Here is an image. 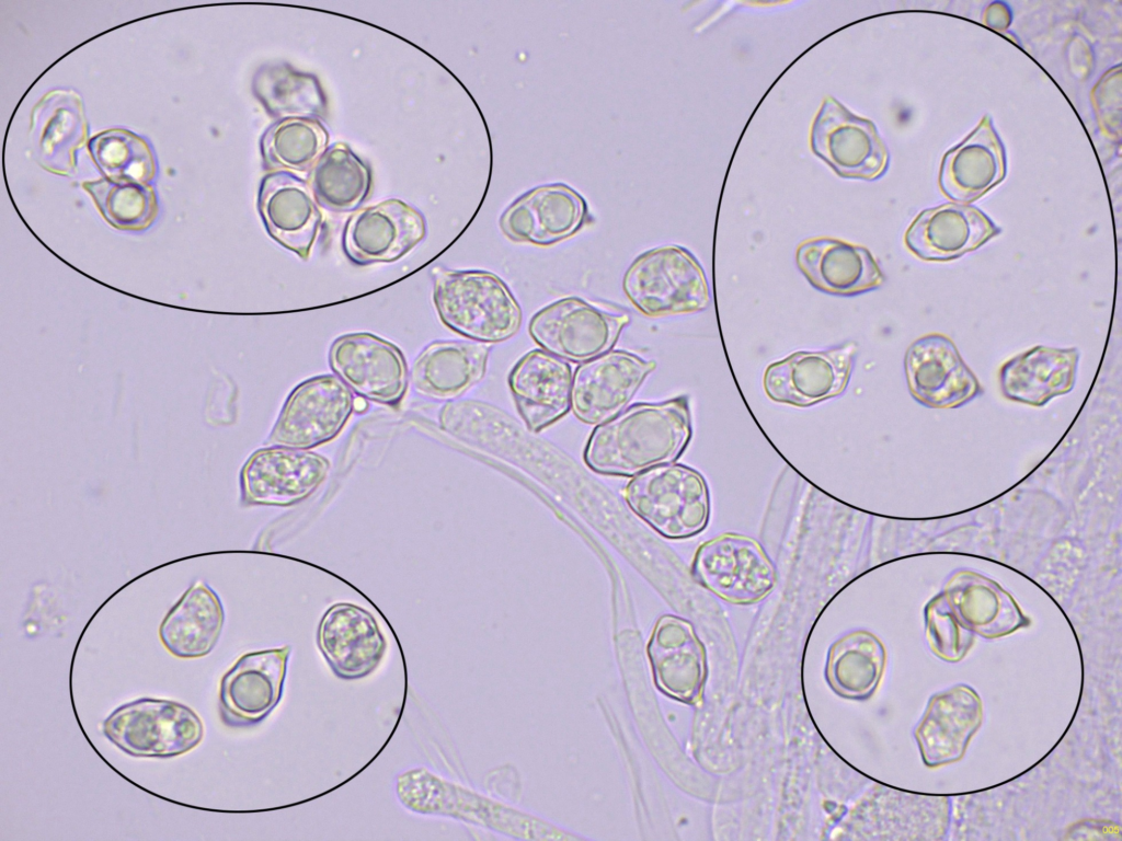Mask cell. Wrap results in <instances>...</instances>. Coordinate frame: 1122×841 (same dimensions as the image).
<instances>
[{"label": "cell", "instance_id": "cell-36", "mask_svg": "<svg viewBox=\"0 0 1122 841\" xmlns=\"http://www.w3.org/2000/svg\"><path fill=\"white\" fill-rule=\"evenodd\" d=\"M104 218L117 229L140 230L151 224L158 212L150 185L116 183L105 177L82 184Z\"/></svg>", "mask_w": 1122, "mask_h": 841}, {"label": "cell", "instance_id": "cell-23", "mask_svg": "<svg viewBox=\"0 0 1122 841\" xmlns=\"http://www.w3.org/2000/svg\"><path fill=\"white\" fill-rule=\"evenodd\" d=\"M795 263L818 291L851 297L879 288L884 276L871 252L861 245L834 238L802 241Z\"/></svg>", "mask_w": 1122, "mask_h": 841}, {"label": "cell", "instance_id": "cell-4", "mask_svg": "<svg viewBox=\"0 0 1122 841\" xmlns=\"http://www.w3.org/2000/svg\"><path fill=\"white\" fill-rule=\"evenodd\" d=\"M622 289L634 308L650 318L696 313L710 303L703 268L679 245L639 255L623 275Z\"/></svg>", "mask_w": 1122, "mask_h": 841}, {"label": "cell", "instance_id": "cell-28", "mask_svg": "<svg viewBox=\"0 0 1122 841\" xmlns=\"http://www.w3.org/2000/svg\"><path fill=\"white\" fill-rule=\"evenodd\" d=\"M1078 359L1079 352L1075 347L1034 346L1001 365V393L1014 402L1043 406L1073 390Z\"/></svg>", "mask_w": 1122, "mask_h": 841}, {"label": "cell", "instance_id": "cell-31", "mask_svg": "<svg viewBox=\"0 0 1122 841\" xmlns=\"http://www.w3.org/2000/svg\"><path fill=\"white\" fill-rule=\"evenodd\" d=\"M886 663L882 642L866 630L852 631L831 646L826 680L840 696L862 701L879 687Z\"/></svg>", "mask_w": 1122, "mask_h": 841}, {"label": "cell", "instance_id": "cell-11", "mask_svg": "<svg viewBox=\"0 0 1122 841\" xmlns=\"http://www.w3.org/2000/svg\"><path fill=\"white\" fill-rule=\"evenodd\" d=\"M329 361L350 390L369 401L398 405L408 388V366L392 343L366 332L337 337L330 347Z\"/></svg>", "mask_w": 1122, "mask_h": 841}, {"label": "cell", "instance_id": "cell-19", "mask_svg": "<svg viewBox=\"0 0 1122 841\" xmlns=\"http://www.w3.org/2000/svg\"><path fill=\"white\" fill-rule=\"evenodd\" d=\"M584 198L565 184L535 187L515 199L500 218L512 241L548 246L575 234L585 222Z\"/></svg>", "mask_w": 1122, "mask_h": 841}, {"label": "cell", "instance_id": "cell-37", "mask_svg": "<svg viewBox=\"0 0 1122 841\" xmlns=\"http://www.w3.org/2000/svg\"><path fill=\"white\" fill-rule=\"evenodd\" d=\"M924 617L930 650L944 661H961L974 645L975 634L958 620L942 592L927 602Z\"/></svg>", "mask_w": 1122, "mask_h": 841}, {"label": "cell", "instance_id": "cell-13", "mask_svg": "<svg viewBox=\"0 0 1122 841\" xmlns=\"http://www.w3.org/2000/svg\"><path fill=\"white\" fill-rule=\"evenodd\" d=\"M291 646L284 645L242 655L222 676L219 713L228 727H249L262 722L279 703Z\"/></svg>", "mask_w": 1122, "mask_h": 841}, {"label": "cell", "instance_id": "cell-10", "mask_svg": "<svg viewBox=\"0 0 1122 841\" xmlns=\"http://www.w3.org/2000/svg\"><path fill=\"white\" fill-rule=\"evenodd\" d=\"M810 145L840 177L874 181L889 165V152L874 124L827 96L813 120Z\"/></svg>", "mask_w": 1122, "mask_h": 841}, {"label": "cell", "instance_id": "cell-16", "mask_svg": "<svg viewBox=\"0 0 1122 841\" xmlns=\"http://www.w3.org/2000/svg\"><path fill=\"white\" fill-rule=\"evenodd\" d=\"M424 216L403 200L391 198L354 214L343 231V250L355 264L394 262L426 237Z\"/></svg>", "mask_w": 1122, "mask_h": 841}, {"label": "cell", "instance_id": "cell-26", "mask_svg": "<svg viewBox=\"0 0 1122 841\" xmlns=\"http://www.w3.org/2000/svg\"><path fill=\"white\" fill-rule=\"evenodd\" d=\"M941 592L958 620L984 638L1004 637L1030 624L1007 590L975 571L952 572Z\"/></svg>", "mask_w": 1122, "mask_h": 841}, {"label": "cell", "instance_id": "cell-3", "mask_svg": "<svg viewBox=\"0 0 1122 841\" xmlns=\"http://www.w3.org/2000/svg\"><path fill=\"white\" fill-rule=\"evenodd\" d=\"M623 498L638 517L667 539L694 537L709 521L707 482L685 464H662L634 475L623 489Z\"/></svg>", "mask_w": 1122, "mask_h": 841}, {"label": "cell", "instance_id": "cell-2", "mask_svg": "<svg viewBox=\"0 0 1122 841\" xmlns=\"http://www.w3.org/2000/svg\"><path fill=\"white\" fill-rule=\"evenodd\" d=\"M433 302L447 327L479 343L504 342L522 324L520 307L506 284L485 270L437 268Z\"/></svg>", "mask_w": 1122, "mask_h": 841}, {"label": "cell", "instance_id": "cell-35", "mask_svg": "<svg viewBox=\"0 0 1122 841\" xmlns=\"http://www.w3.org/2000/svg\"><path fill=\"white\" fill-rule=\"evenodd\" d=\"M89 151L105 178L116 183L150 185L157 174L154 154L140 136L121 128L89 140Z\"/></svg>", "mask_w": 1122, "mask_h": 841}, {"label": "cell", "instance_id": "cell-15", "mask_svg": "<svg viewBox=\"0 0 1122 841\" xmlns=\"http://www.w3.org/2000/svg\"><path fill=\"white\" fill-rule=\"evenodd\" d=\"M912 396L931 408H957L982 394L975 375L946 335L931 333L914 341L904 358Z\"/></svg>", "mask_w": 1122, "mask_h": 841}, {"label": "cell", "instance_id": "cell-29", "mask_svg": "<svg viewBox=\"0 0 1122 841\" xmlns=\"http://www.w3.org/2000/svg\"><path fill=\"white\" fill-rule=\"evenodd\" d=\"M489 354L490 346L484 343L433 342L412 365L413 389L427 399L454 400L483 379Z\"/></svg>", "mask_w": 1122, "mask_h": 841}, {"label": "cell", "instance_id": "cell-39", "mask_svg": "<svg viewBox=\"0 0 1122 841\" xmlns=\"http://www.w3.org/2000/svg\"><path fill=\"white\" fill-rule=\"evenodd\" d=\"M1011 21V13L1009 8L1001 2H994L988 5L984 12V22L989 27L1003 31L1006 30Z\"/></svg>", "mask_w": 1122, "mask_h": 841}, {"label": "cell", "instance_id": "cell-20", "mask_svg": "<svg viewBox=\"0 0 1122 841\" xmlns=\"http://www.w3.org/2000/svg\"><path fill=\"white\" fill-rule=\"evenodd\" d=\"M1000 233L981 209L947 203L924 209L908 226L904 243L911 253L927 262H949L972 252Z\"/></svg>", "mask_w": 1122, "mask_h": 841}, {"label": "cell", "instance_id": "cell-21", "mask_svg": "<svg viewBox=\"0 0 1122 841\" xmlns=\"http://www.w3.org/2000/svg\"><path fill=\"white\" fill-rule=\"evenodd\" d=\"M257 208L273 240L302 260L310 256L322 222L310 185L291 172H271L261 182Z\"/></svg>", "mask_w": 1122, "mask_h": 841}, {"label": "cell", "instance_id": "cell-33", "mask_svg": "<svg viewBox=\"0 0 1122 841\" xmlns=\"http://www.w3.org/2000/svg\"><path fill=\"white\" fill-rule=\"evenodd\" d=\"M370 186L369 166L343 142L328 148L311 172L310 187L316 200L334 212L358 208Z\"/></svg>", "mask_w": 1122, "mask_h": 841}, {"label": "cell", "instance_id": "cell-5", "mask_svg": "<svg viewBox=\"0 0 1122 841\" xmlns=\"http://www.w3.org/2000/svg\"><path fill=\"white\" fill-rule=\"evenodd\" d=\"M102 731L129 756L170 758L194 749L203 739L204 726L182 703L141 698L115 708L104 719Z\"/></svg>", "mask_w": 1122, "mask_h": 841}, {"label": "cell", "instance_id": "cell-22", "mask_svg": "<svg viewBox=\"0 0 1122 841\" xmlns=\"http://www.w3.org/2000/svg\"><path fill=\"white\" fill-rule=\"evenodd\" d=\"M648 653L655 683L668 696L687 703L701 701L707 680V655L691 623L661 617L651 635Z\"/></svg>", "mask_w": 1122, "mask_h": 841}, {"label": "cell", "instance_id": "cell-34", "mask_svg": "<svg viewBox=\"0 0 1122 841\" xmlns=\"http://www.w3.org/2000/svg\"><path fill=\"white\" fill-rule=\"evenodd\" d=\"M327 128L314 117L283 118L263 134L264 165L276 171L308 172L328 150Z\"/></svg>", "mask_w": 1122, "mask_h": 841}, {"label": "cell", "instance_id": "cell-25", "mask_svg": "<svg viewBox=\"0 0 1122 841\" xmlns=\"http://www.w3.org/2000/svg\"><path fill=\"white\" fill-rule=\"evenodd\" d=\"M1006 172L1004 145L985 115L965 139L944 153L938 183L953 203L971 204L999 184Z\"/></svg>", "mask_w": 1122, "mask_h": 841}, {"label": "cell", "instance_id": "cell-18", "mask_svg": "<svg viewBox=\"0 0 1122 841\" xmlns=\"http://www.w3.org/2000/svg\"><path fill=\"white\" fill-rule=\"evenodd\" d=\"M983 723V703L970 686L935 693L914 729L921 760L936 769L960 761Z\"/></svg>", "mask_w": 1122, "mask_h": 841}, {"label": "cell", "instance_id": "cell-30", "mask_svg": "<svg viewBox=\"0 0 1122 841\" xmlns=\"http://www.w3.org/2000/svg\"><path fill=\"white\" fill-rule=\"evenodd\" d=\"M225 622L222 602L205 581L196 580L168 611L159 626L165 649L179 658H199L217 644Z\"/></svg>", "mask_w": 1122, "mask_h": 841}, {"label": "cell", "instance_id": "cell-40", "mask_svg": "<svg viewBox=\"0 0 1122 841\" xmlns=\"http://www.w3.org/2000/svg\"><path fill=\"white\" fill-rule=\"evenodd\" d=\"M367 406H368V404H367L365 398L359 396V395L354 398V411L355 412L363 413V412L366 411Z\"/></svg>", "mask_w": 1122, "mask_h": 841}, {"label": "cell", "instance_id": "cell-9", "mask_svg": "<svg viewBox=\"0 0 1122 841\" xmlns=\"http://www.w3.org/2000/svg\"><path fill=\"white\" fill-rule=\"evenodd\" d=\"M330 460L309 449L267 446L255 450L240 471L244 506L289 507L311 496L327 480Z\"/></svg>", "mask_w": 1122, "mask_h": 841}, {"label": "cell", "instance_id": "cell-12", "mask_svg": "<svg viewBox=\"0 0 1122 841\" xmlns=\"http://www.w3.org/2000/svg\"><path fill=\"white\" fill-rule=\"evenodd\" d=\"M855 342L824 350H800L770 364L763 379L767 396L787 405L806 407L842 394L850 379Z\"/></svg>", "mask_w": 1122, "mask_h": 841}, {"label": "cell", "instance_id": "cell-38", "mask_svg": "<svg viewBox=\"0 0 1122 841\" xmlns=\"http://www.w3.org/2000/svg\"><path fill=\"white\" fill-rule=\"evenodd\" d=\"M1121 71L1111 68L1095 85L1091 94L1094 110L1101 130L1111 139L1120 138Z\"/></svg>", "mask_w": 1122, "mask_h": 841}, {"label": "cell", "instance_id": "cell-7", "mask_svg": "<svg viewBox=\"0 0 1122 841\" xmlns=\"http://www.w3.org/2000/svg\"><path fill=\"white\" fill-rule=\"evenodd\" d=\"M691 572L708 590L734 604L756 603L777 584L776 568L763 546L739 533L703 542L695 553Z\"/></svg>", "mask_w": 1122, "mask_h": 841}, {"label": "cell", "instance_id": "cell-14", "mask_svg": "<svg viewBox=\"0 0 1122 841\" xmlns=\"http://www.w3.org/2000/svg\"><path fill=\"white\" fill-rule=\"evenodd\" d=\"M655 367L654 360L620 349L583 362L573 376L571 410L585 424L609 420L625 410Z\"/></svg>", "mask_w": 1122, "mask_h": 841}, {"label": "cell", "instance_id": "cell-17", "mask_svg": "<svg viewBox=\"0 0 1122 841\" xmlns=\"http://www.w3.org/2000/svg\"><path fill=\"white\" fill-rule=\"evenodd\" d=\"M317 645L333 673L344 680L373 673L387 650L377 619L352 602H336L325 610L318 625Z\"/></svg>", "mask_w": 1122, "mask_h": 841}, {"label": "cell", "instance_id": "cell-27", "mask_svg": "<svg viewBox=\"0 0 1122 841\" xmlns=\"http://www.w3.org/2000/svg\"><path fill=\"white\" fill-rule=\"evenodd\" d=\"M87 137L82 103L72 91H53L34 107L31 139L36 159L46 170L70 175L77 165V152Z\"/></svg>", "mask_w": 1122, "mask_h": 841}, {"label": "cell", "instance_id": "cell-8", "mask_svg": "<svg viewBox=\"0 0 1122 841\" xmlns=\"http://www.w3.org/2000/svg\"><path fill=\"white\" fill-rule=\"evenodd\" d=\"M353 412L354 396L340 378H310L289 393L265 443L310 450L333 440Z\"/></svg>", "mask_w": 1122, "mask_h": 841}, {"label": "cell", "instance_id": "cell-32", "mask_svg": "<svg viewBox=\"0 0 1122 841\" xmlns=\"http://www.w3.org/2000/svg\"><path fill=\"white\" fill-rule=\"evenodd\" d=\"M252 90L266 112L279 119L318 118L327 113V97L318 78L286 62L260 67Z\"/></svg>", "mask_w": 1122, "mask_h": 841}, {"label": "cell", "instance_id": "cell-1", "mask_svg": "<svg viewBox=\"0 0 1122 841\" xmlns=\"http://www.w3.org/2000/svg\"><path fill=\"white\" fill-rule=\"evenodd\" d=\"M692 436L687 396L642 402L597 425L584 449V462L596 473L634 476L675 462Z\"/></svg>", "mask_w": 1122, "mask_h": 841}, {"label": "cell", "instance_id": "cell-24", "mask_svg": "<svg viewBox=\"0 0 1122 841\" xmlns=\"http://www.w3.org/2000/svg\"><path fill=\"white\" fill-rule=\"evenodd\" d=\"M572 381L570 364L546 350H530L515 364L508 385L530 431H541L571 410Z\"/></svg>", "mask_w": 1122, "mask_h": 841}, {"label": "cell", "instance_id": "cell-6", "mask_svg": "<svg viewBox=\"0 0 1122 841\" xmlns=\"http://www.w3.org/2000/svg\"><path fill=\"white\" fill-rule=\"evenodd\" d=\"M629 321L627 313L566 297L534 314L528 332L547 353L563 360L586 362L609 352Z\"/></svg>", "mask_w": 1122, "mask_h": 841}]
</instances>
